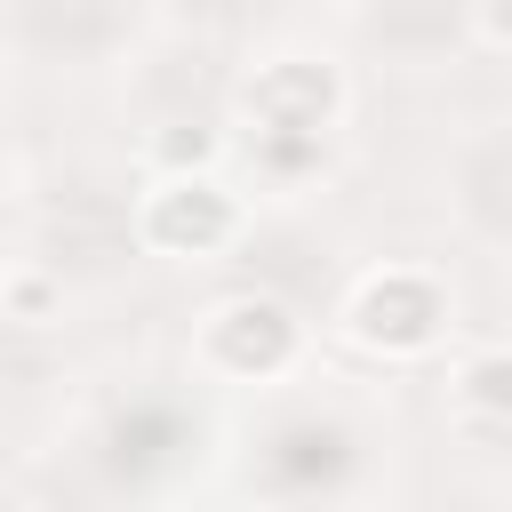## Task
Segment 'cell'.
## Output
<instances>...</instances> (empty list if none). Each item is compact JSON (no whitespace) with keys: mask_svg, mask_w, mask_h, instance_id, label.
<instances>
[{"mask_svg":"<svg viewBox=\"0 0 512 512\" xmlns=\"http://www.w3.org/2000/svg\"><path fill=\"white\" fill-rule=\"evenodd\" d=\"M8 216H16V168L0 160V248H8Z\"/></svg>","mask_w":512,"mask_h":512,"instance_id":"12","label":"cell"},{"mask_svg":"<svg viewBox=\"0 0 512 512\" xmlns=\"http://www.w3.org/2000/svg\"><path fill=\"white\" fill-rule=\"evenodd\" d=\"M144 0H8V40L32 64H104L136 40Z\"/></svg>","mask_w":512,"mask_h":512,"instance_id":"8","label":"cell"},{"mask_svg":"<svg viewBox=\"0 0 512 512\" xmlns=\"http://www.w3.org/2000/svg\"><path fill=\"white\" fill-rule=\"evenodd\" d=\"M472 24H480V40L512 48V0H472Z\"/></svg>","mask_w":512,"mask_h":512,"instance_id":"11","label":"cell"},{"mask_svg":"<svg viewBox=\"0 0 512 512\" xmlns=\"http://www.w3.org/2000/svg\"><path fill=\"white\" fill-rule=\"evenodd\" d=\"M192 368L216 376V384H256V392L288 384L304 368V320H296V304L272 296V288L216 296L200 312V328H192Z\"/></svg>","mask_w":512,"mask_h":512,"instance_id":"3","label":"cell"},{"mask_svg":"<svg viewBox=\"0 0 512 512\" xmlns=\"http://www.w3.org/2000/svg\"><path fill=\"white\" fill-rule=\"evenodd\" d=\"M376 448V424L344 392L272 384L264 416L248 424V496L272 512H360Z\"/></svg>","mask_w":512,"mask_h":512,"instance_id":"1","label":"cell"},{"mask_svg":"<svg viewBox=\"0 0 512 512\" xmlns=\"http://www.w3.org/2000/svg\"><path fill=\"white\" fill-rule=\"evenodd\" d=\"M240 128L248 152L272 184H296L328 160L336 128H344V72L328 56H272L248 72L240 88Z\"/></svg>","mask_w":512,"mask_h":512,"instance_id":"2","label":"cell"},{"mask_svg":"<svg viewBox=\"0 0 512 512\" xmlns=\"http://www.w3.org/2000/svg\"><path fill=\"white\" fill-rule=\"evenodd\" d=\"M448 384H456L448 400H456L464 424H480V432H512V344H480V352H464Z\"/></svg>","mask_w":512,"mask_h":512,"instance_id":"9","label":"cell"},{"mask_svg":"<svg viewBox=\"0 0 512 512\" xmlns=\"http://www.w3.org/2000/svg\"><path fill=\"white\" fill-rule=\"evenodd\" d=\"M240 232H248V208L208 168H160L152 192L136 200V240L152 256H184V264L192 256H224Z\"/></svg>","mask_w":512,"mask_h":512,"instance_id":"6","label":"cell"},{"mask_svg":"<svg viewBox=\"0 0 512 512\" xmlns=\"http://www.w3.org/2000/svg\"><path fill=\"white\" fill-rule=\"evenodd\" d=\"M24 376H32V360H24V320L0 312V408L24 392Z\"/></svg>","mask_w":512,"mask_h":512,"instance_id":"10","label":"cell"},{"mask_svg":"<svg viewBox=\"0 0 512 512\" xmlns=\"http://www.w3.org/2000/svg\"><path fill=\"white\" fill-rule=\"evenodd\" d=\"M200 456V416L176 392H120L88 424V464L112 488H160Z\"/></svg>","mask_w":512,"mask_h":512,"instance_id":"5","label":"cell"},{"mask_svg":"<svg viewBox=\"0 0 512 512\" xmlns=\"http://www.w3.org/2000/svg\"><path fill=\"white\" fill-rule=\"evenodd\" d=\"M440 208L496 256H512V120H480L440 160Z\"/></svg>","mask_w":512,"mask_h":512,"instance_id":"7","label":"cell"},{"mask_svg":"<svg viewBox=\"0 0 512 512\" xmlns=\"http://www.w3.org/2000/svg\"><path fill=\"white\" fill-rule=\"evenodd\" d=\"M448 320H456V296L432 264H376L336 304L344 344L368 352V360H424L448 336Z\"/></svg>","mask_w":512,"mask_h":512,"instance_id":"4","label":"cell"}]
</instances>
